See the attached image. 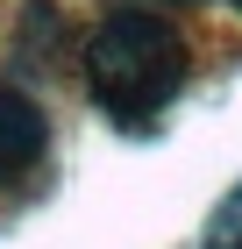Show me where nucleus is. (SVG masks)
I'll use <instances>...</instances> for the list:
<instances>
[{
	"mask_svg": "<svg viewBox=\"0 0 242 249\" xmlns=\"http://www.w3.org/2000/svg\"><path fill=\"white\" fill-rule=\"evenodd\" d=\"M200 249H242V185L228 192L221 207H214V221H206V235H200Z\"/></svg>",
	"mask_w": 242,
	"mask_h": 249,
	"instance_id": "3",
	"label": "nucleus"
},
{
	"mask_svg": "<svg viewBox=\"0 0 242 249\" xmlns=\"http://www.w3.org/2000/svg\"><path fill=\"white\" fill-rule=\"evenodd\" d=\"M235 7H242V0H235Z\"/></svg>",
	"mask_w": 242,
	"mask_h": 249,
	"instance_id": "5",
	"label": "nucleus"
},
{
	"mask_svg": "<svg viewBox=\"0 0 242 249\" xmlns=\"http://www.w3.org/2000/svg\"><path fill=\"white\" fill-rule=\"evenodd\" d=\"M171 7H178V0H171Z\"/></svg>",
	"mask_w": 242,
	"mask_h": 249,
	"instance_id": "4",
	"label": "nucleus"
},
{
	"mask_svg": "<svg viewBox=\"0 0 242 249\" xmlns=\"http://www.w3.org/2000/svg\"><path fill=\"white\" fill-rule=\"evenodd\" d=\"M86 78H93V93L121 121H143V114H157L186 86V36L164 15L114 7L93 36H86Z\"/></svg>",
	"mask_w": 242,
	"mask_h": 249,
	"instance_id": "1",
	"label": "nucleus"
},
{
	"mask_svg": "<svg viewBox=\"0 0 242 249\" xmlns=\"http://www.w3.org/2000/svg\"><path fill=\"white\" fill-rule=\"evenodd\" d=\"M43 150H50V121H43V107L21 86H0V185H15V178H29L43 164Z\"/></svg>",
	"mask_w": 242,
	"mask_h": 249,
	"instance_id": "2",
	"label": "nucleus"
}]
</instances>
